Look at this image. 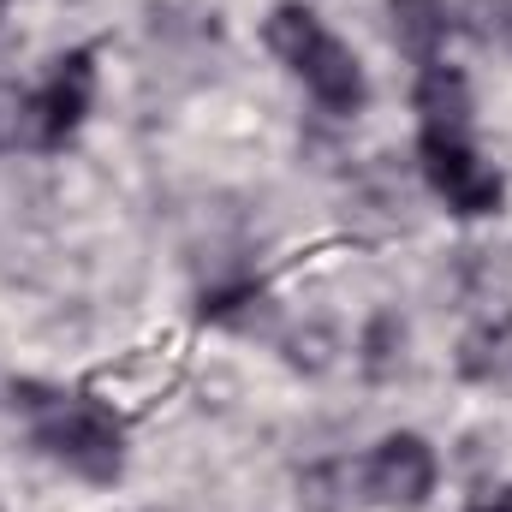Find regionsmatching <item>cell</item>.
<instances>
[{
    "mask_svg": "<svg viewBox=\"0 0 512 512\" xmlns=\"http://www.w3.org/2000/svg\"><path fill=\"white\" fill-rule=\"evenodd\" d=\"M36 411V447L66 465L72 477L84 483H120L126 471V429L108 405L96 399H66V393H48V399H24Z\"/></svg>",
    "mask_w": 512,
    "mask_h": 512,
    "instance_id": "6da1fadb",
    "label": "cell"
},
{
    "mask_svg": "<svg viewBox=\"0 0 512 512\" xmlns=\"http://www.w3.org/2000/svg\"><path fill=\"white\" fill-rule=\"evenodd\" d=\"M417 161H423L429 191H435L453 215H465V221L495 215V209H501V197H507V179H501V173H495L471 143H465V131H423Z\"/></svg>",
    "mask_w": 512,
    "mask_h": 512,
    "instance_id": "7a4b0ae2",
    "label": "cell"
},
{
    "mask_svg": "<svg viewBox=\"0 0 512 512\" xmlns=\"http://www.w3.org/2000/svg\"><path fill=\"white\" fill-rule=\"evenodd\" d=\"M90 102H96V60H90V48H72V54H60V60H54L48 84L30 96L24 143H42V149L66 143L72 131L84 126Z\"/></svg>",
    "mask_w": 512,
    "mask_h": 512,
    "instance_id": "3957f363",
    "label": "cell"
},
{
    "mask_svg": "<svg viewBox=\"0 0 512 512\" xmlns=\"http://www.w3.org/2000/svg\"><path fill=\"white\" fill-rule=\"evenodd\" d=\"M435 477H441V459H435V447H429L423 435H411V429L387 435L382 447L370 453V471H364L370 501H382V507H393V512H417L435 495Z\"/></svg>",
    "mask_w": 512,
    "mask_h": 512,
    "instance_id": "277c9868",
    "label": "cell"
},
{
    "mask_svg": "<svg viewBox=\"0 0 512 512\" xmlns=\"http://www.w3.org/2000/svg\"><path fill=\"white\" fill-rule=\"evenodd\" d=\"M298 78H304V90L316 96V108H328V114H358L364 96H370L358 54H352L346 42H334V36H322V42L310 48V60L298 66Z\"/></svg>",
    "mask_w": 512,
    "mask_h": 512,
    "instance_id": "5b68a950",
    "label": "cell"
},
{
    "mask_svg": "<svg viewBox=\"0 0 512 512\" xmlns=\"http://www.w3.org/2000/svg\"><path fill=\"white\" fill-rule=\"evenodd\" d=\"M453 370L459 382L471 387H495L512 376V310L501 316H483L459 334V352H453Z\"/></svg>",
    "mask_w": 512,
    "mask_h": 512,
    "instance_id": "8992f818",
    "label": "cell"
},
{
    "mask_svg": "<svg viewBox=\"0 0 512 512\" xmlns=\"http://www.w3.org/2000/svg\"><path fill=\"white\" fill-rule=\"evenodd\" d=\"M417 114H423V131H465L471 126V78L447 60H423L417 72V90H411Z\"/></svg>",
    "mask_w": 512,
    "mask_h": 512,
    "instance_id": "52a82bcc",
    "label": "cell"
},
{
    "mask_svg": "<svg viewBox=\"0 0 512 512\" xmlns=\"http://www.w3.org/2000/svg\"><path fill=\"white\" fill-rule=\"evenodd\" d=\"M387 30H393L399 54L441 60V42H447L453 18H447V0H387Z\"/></svg>",
    "mask_w": 512,
    "mask_h": 512,
    "instance_id": "ba28073f",
    "label": "cell"
},
{
    "mask_svg": "<svg viewBox=\"0 0 512 512\" xmlns=\"http://www.w3.org/2000/svg\"><path fill=\"white\" fill-rule=\"evenodd\" d=\"M328 30H322V18L304 6V0H280L274 12H268V24H262V42H268V54L274 60H286L292 72L310 60V48L322 42Z\"/></svg>",
    "mask_w": 512,
    "mask_h": 512,
    "instance_id": "9c48e42d",
    "label": "cell"
},
{
    "mask_svg": "<svg viewBox=\"0 0 512 512\" xmlns=\"http://www.w3.org/2000/svg\"><path fill=\"white\" fill-rule=\"evenodd\" d=\"M405 346H411V334H405L399 310H376V316L364 322V334H358V370H364L370 382H399Z\"/></svg>",
    "mask_w": 512,
    "mask_h": 512,
    "instance_id": "30bf717a",
    "label": "cell"
},
{
    "mask_svg": "<svg viewBox=\"0 0 512 512\" xmlns=\"http://www.w3.org/2000/svg\"><path fill=\"white\" fill-rule=\"evenodd\" d=\"M346 489H352L346 465H310L298 477V507L304 512H346Z\"/></svg>",
    "mask_w": 512,
    "mask_h": 512,
    "instance_id": "8fae6325",
    "label": "cell"
},
{
    "mask_svg": "<svg viewBox=\"0 0 512 512\" xmlns=\"http://www.w3.org/2000/svg\"><path fill=\"white\" fill-rule=\"evenodd\" d=\"M334 352H340V340H334V328H322V322H310V328H298V334L286 340V364L304 370V376L334 370Z\"/></svg>",
    "mask_w": 512,
    "mask_h": 512,
    "instance_id": "7c38bea8",
    "label": "cell"
},
{
    "mask_svg": "<svg viewBox=\"0 0 512 512\" xmlns=\"http://www.w3.org/2000/svg\"><path fill=\"white\" fill-rule=\"evenodd\" d=\"M471 12H477V18H471V30H477L489 48L512 54V0H477Z\"/></svg>",
    "mask_w": 512,
    "mask_h": 512,
    "instance_id": "4fadbf2b",
    "label": "cell"
},
{
    "mask_svg": "<svg viewBox=\"0 0 512 512\" xmlns=\"http://www.w3.org/2000/svg\"><path fill=\"white\" fill-rule=\"evenodd\" d=\"M24 120H30V96H18L12 84H0V149L24 143Z\"/></svg>",
    "mask_w": 512,
    "mask_h": 512,
    "instance_id": "5bb4252c",
    "label": "cell"
},
{
    "mask_svg": "<svg viewBox=\"0 0 512 512\" xmlns=\"http://www.w3.org/2000/svg\"><path fill=\"white\" fill-rule=\"evenodd\" d=\"M465 512H512V483H483V489L465 501Z\"/></svg>",
    "mask_w": 512,
    "mask_h": 512,
    "instance_id": "9a60e30c",
    "label": "cell"
}]
</instances>
